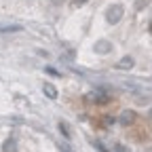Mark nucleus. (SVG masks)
<instances>
[{
    "label": "nucleus",
    "mask_w": 152,
    "mask_h": 152,
    "mask_svg": "<svg viewBox=\"0 0 152 152\" xmlns=\"http://www.w3.org/2000/svg\"><path fill=\"white\" fill-rule=\"evenodd\" d=\"M123 15H125L123 4H112V7H108V11H106V21H108L110 26H116L121 19H123Z\"/></svg>",
    "instance_id": "nucleus-1"
},
{
    "label": "nucleus",
    "mask_w": 152,
    "mask_h": 152,
    "mask_svg": "<svg viewBox=\"0 0 152 152\" xmlns=\"http://www.w3.org/2000/svg\"><path fill=\"white\" fill-rule=\"evenodd\" d=\"M87 99L89 102H95V104H97V106H104V104H108V95L104 93V91H93V93H89L87 95Z\"/></svg>",
    "instance_id": "nucleus-2"
},
{
    "label": "nucleus",
    "mask_w": 152,
    "mask_h": 152,
    "mask_svg": "<svg viewBox=\"0 0 152 152\" xmlns=\"http://www.w3.org/2000/svg\"><path fill=\"white\" fill-rule=\"evenodd\" d=\"M135 118H137V114L133 112V110H125V112H121V116H118V123L127 127V125H131V123L135 121Z\"/></svg>",
    "instance_id": "nucleus-3"
},
{
    "label": "nucleus",
    "mask_w": 152,
    "mask_h": 152,
    "mask_svg": "<svg viewBox=\"0 0 152 152\" xmlns=\"http://www.w3.org/2000/svg\"><path fill=\"white\" fill-rule=\"evenodd\" d=\"M93 51H95V53H99V55H106V53L112 51V42H108V40H99V42H95Z\"/></svg>",
    "instance_id": "nucleus-4"
},
{
    "label": "nucleus",
    "mask_w": 152,
    "mask_h": 152,
    "mask_svg": "<svg viewBox=\"0 0 152 152\" xmlns=\"http://www.w3.org/2000/svg\"><path fill=\"white\" fill-rule=\"evenodd\" d=\"M2 152H17V142L15 137H9L2 142Z\"/></svg>",
    "instance_id": "nucleus-5"
},
{
    "label": "nucleus",
    "mask_w": 152,
    "mask_h": 152,
    "mask_svg": "<svg viewBox=\"0 0 152 152\" xmlns=\"http://www.w3.org/2000/svg\"><path fill=\"white\" fill-rule=\"evenodd\" d=\"M133 64H135V61H133V57H131V55H127V57H123V59L118 61V70H131V68H133Z\"/></svg>",
    "instance_id": "nucleus-6"
},
{
    "label": "nucleus",
    "mask_w": 152,
    "mask_h": 152,
    "mask_svg": "<svg viewBox=\"0 0 152 152\" xmlns=\"http://www.w3.org/2000/svg\"><path fill=\"white\" fill-rule=\"evenodd\" d=\"M45 93H47V97H53V99L57 97V91H55L51 85H45Z\"/></svg>",
    "instance_id": "nucleus-7"
},
{
    "label": "nucleus",
    "mask_w": 152,
    "mask_h": 152,
    "mask_svg": "<svg viewBox=\"0 0 152 152\" xmlns=\"http://www.w3.org/2000/svg\"><path fill=\"white\" fill-rule=\"evenodd\" d=\"M133 7H135V11H144L148 7V0H135V4H133Z\"/></svg>",
    "instance_id": "nucleus-8"
},
{
    "label": "nucleus",
    "mask_w": 152,
    "mask_h": 152,
    "mask_svg": "<svg viewBox=\"0 0 152 152\" xmlns=\"http://www.w3.org/2000/svg\"><path fill=\"white\" fill-rule=\"evenodd\" d=\"M112 152H129V148H127V146H121V144H116V146L112 148Z\"/></svg>",
    "instance_id": "nucleus-9"
},
{
    "label": "nucleus",
    "mask_w": 152,
    "mask_h": 152,
    "mask_svg": "<svg viewBox=\"0 0 152 152\" xmlns=\"http://www.w3.org/2000/svg\"><path fill=\"white\" fill-rule=\"evenodd\" d=\"M59 150H61V152H74L72 148H68V146H64V144H59Z\"/></svg>",
    "instance_id": "nucleus-10"
},
{
    "label": "nucleus",
    "mask_w": 152,
    "mask_h": 152,
    "mask_svg": "<svg viewBox=\"0 0 152 152\" xmlns=\"http://www.w3.org/2000/svg\"><path fill=\"white\" fill-rule=\"evenodd\" d=\"M74 4H85V2H89V0H72Z\"/></svg>",
    "instance_id": "nucleus-11"
},
{
    "label": "nucleus",
    "mask_w": 152,
    "mask_h": 152,
    "mask_svg": "<svg viewBox=\"0 0 152 152\" xmlns=\"http://www.w3.org/2000/svg\"><path fill=\"white\" fill-rule=\"evenodd\" d=\"M51 2H53V4H64L66 0H51Z\"/></svg>",
    "instance_id": "nucleus-12"
},
{
    "label": "nucleus",
    "mask_w": 152,
    "mask_h": 152,
    "mask_svg": "<svg viewBox=\"0 0 152 152\" xmlns=\"http://www.w3.org/2000/svg\"><path fill=\"white\" fill-rule=\"evenodd\" d=\"M148 30H150V32H152V21H150V26H148Z\"/></svg>",
    "instance_id": "nucleus-13"
},
{
    "label": "nucleus",
    "mask_w": 152,
    "mask_h": 152,
    "mask_svg": "<svg viewBox=\"0 0 152 152\" xmlns=\"http://www.w3.org/2000/svg\"><path fill=\"white\" fill-rule=\"evenodd\" d=\"M150 118H152V110H150Z\"/></svg>",
    "instance_id": "nucleus-14"
}]
</instances>
